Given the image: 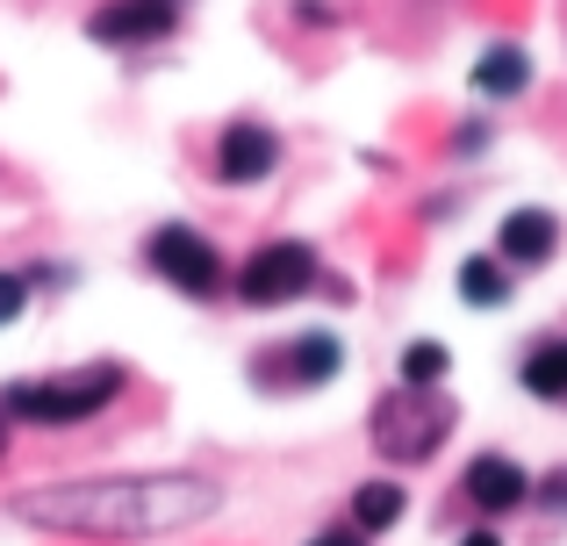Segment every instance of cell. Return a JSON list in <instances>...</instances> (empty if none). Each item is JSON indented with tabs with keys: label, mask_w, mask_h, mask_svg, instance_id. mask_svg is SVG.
Returning <instances> with one entry per match:
<instances>
[{
	"label": "cell",
	"mask_w": 567,
	"mask_h": 546,
	"mask_svg": "<svg viewBox=\"0 0 567 546\" xmlns=\"http://www.w3.org/2000/svg\"><path fill=\"white\" fill-rule=\"evenodd\" d=\"M460 546H503V539H496V533H467Z\"/></svg>",
	"instance_id": "19"
},
{
	"label": "cell",
	"mask_w": 567,
	"mask_h": 546,
	"mask_svg": "<svg viewBox=\"0 0 567 546\" xmlns=\"http://www.w3.org/2000/svg\"><path fill=\"white\" fill-rule=\"evenodd\" d=\"M525 86H532V58L517 51V43H488V51L474 58V94L511 101V94H525Z\"/></svg>",
	"instance_id": "10"
},
{
	"label": "cell",
	"mask_w": 567,
	"mask_h": 546,
	"mask_svg": "<svg viewBox=\"0 0 567 546\" xmlns=\"http://www.w3.org/2000/svg\"><path fill=\"white\" fill-rule=\"evenodd\" d=\"M402 504H410L402 482H367V490H352V525H360V533H388V525L402 518Z\"/></svg>",
	"instance_id": "13"
},
{
	"label": "cell",
	"mask_w": 567,
	"mask_h": 546,
	"mask_svg": "<svg viewBox=\"0 0 567 546\" xmlns=\"http://www.w3.org/2000/svg\"><path fill=\"white\" fill-rule=\"evenodd\" d=\"M0 461H8V410H0Z\"/></svg>",
	"instance_id": "20"
},
{
	"label": "cell",
	"mask_w": 567,
	"mask_h": 546,
	"mask_svg": "<svg viewBox=\"0 0 567 546\" xmlns=\"http://www.w3.org/2000/svg\"><path fill=\"white\" fill-rule=\"evenodd\" d=\"M274 166H280V137L266 123H230L216 137V181L251 187V181H266Z\"/></svg>",
	"instance_id": "6"
},
{
	"label": "cell",
	"mask_w": 567,
	"mask_h": 546,
	"mask_svg": "<svg viewBox=\"0 0 567 546\" xmlns=\"http://www.w3.org/2000/svg\"><path fill=\"white\" fill-rule=\"evenodd\" d=\"M280 367H288L295 389H317V381H331L338 367H346V346H338L331 331H302L288 352H280Z\"/></svg>",
	"instance_id": "11"
},
{
	"label": "cell",
	"mask_w": 567,
	"mask_h": 546,
	"mask_svg": "<svg viewBox=\"0 0 567 546\" xmlns=\"http://www.w3.org/2000/svg\"><path fill=\"white\" fill-rule=\"evenodd\" d=\"M445 367H453V352H445L439 338H416V346L402 352V389H439Z\"/></svg>",
	"instance_id": "15"
},
{
	"label": "cell",
	"mask_w": 567,
	"mask_h": 546,
	"mask_svg": "<svg viewBox=\"0 0 567 546\" xmlns=\"http://www.w3.org/2000/svg\"><path fill=\"white\" fill-rule=\"evenodd\" d=\"M86 29H94V43H158L173 37V0H109Z\"/></svg>",
	"instance_id": "7"
},
{
	"label": "cell",
	"mask_w": 567,
	"mask_h": 546,
	"mask_svg": "<svg viewBox=\"0 0 567 546\" xmlns=\"http://www.w3.org/2000/svg\"><path fill=\"white\" fill-rule=\"evenodd\" d=\"M546 504H567V475H554V482H546Z\"/></svg>",
	"instance_id": "18"
},
{
	"label": "cell",
	"mask_w": 567,
	"mask_h": 546,
	"mask_svg": "<svg viewBox=\"0 0 567 546\" xmlns=\"http://www.w3.org/2000/svg\"><path fill=\"white\" fill-rule=\"evenodd\" d=\"M144 259H152V274L158 280H173L181 295H194V302H208V295H223V253L202 238V230H187V224H166V230H152V245H144Z\"/></svg>",
	"instance_id": "5"
},
{
	"label": "cell",
	"mask_w": 567,
	"mask_h": 546,
	"mask_svg": "<svg viewBox=\"0 0 567 546\" xmlns=\"http://www.w3.org/2000/svg\"><path fill=\"white\" fill-rule=\"evenodd\" d=\"M123 367L115 360H94V367H72V374H51V381H14L0 395V410L22 424H86L123 395Z\"/></svg>",
	"instance_id": "2"
},
{
	"label": "cell",
	"mask_w": 567,
	"mask_h": 546,
	"mask_svg": "<svg viewBox=\"0 0 567 546\" xmlns=\"http://www.w3.org/2000/svg\"><path fill=\"white\" fill-rule=\"evenodd\" d=\"M453 432V403H439L431 389H395L374 403V446L388 461H431Z\"/></svg>",
	"instance_id": "3"
},
{
	"label": "cell",
	"mask_w": 567,
	"mask_h": 546,
	"mask_svg": "<svg viewBox=\"0 0 567 546\" xmlns=\"http://www.w3.org/2000/svg\"><path fill=\"white\" fill-rule=\"evenodd\" d=\"M223 490L208 475H94V482H43L14 496V518L65 539H166L216 518Z\"/></svg>",
	"instance_id": "1"
},
{
	"label": "cell",
	"mask_w": 567,
	"mask_h": 546,
	"mask_svg": "<svg viewBox=\"0 0 567 546\" xmlns=\"http://www.w3.org/2000/svg\"><path fill=\"white\" fill-rule=\"evenodd\" d=\"M460 295H467L474 309H496V302H511V274H503V259L474 253L467 267H460Z\"/></svg>",
	"instance_id": "14"
},
{
	"label": "cell",
	"mask_w": 567,
	"mask_h": 546,
	"mask_svg": "<svg viewBox=\"0 0 567 546\" xmlns=\"http://www.w3.org/2000/svg\"><path fill=\"white\" fill-rule=\"evenodd\" d=\"M467 496H474V511L503 518V511H517L532 496V475L517 461H503V453H482V461H467Z\"/></svg>",
	"instance_id": "8"
},
{
	"label": "cell",
	"mask_w": 567,
	"mask_h": 546,
	"mask_svg": "<svg viewBox=\"0 0 567 546\" xmlns=\"http://www.w3.org/2000/svg\"><path fill=\"white\" fill-rule=\"evenodd\" d=\"M309 288H317V253H309L302 238H274L237 267V295H245L251 309L295 302V295H309Z\"/></svg>",
	"instance_id": "4"
},
{
	"label": "cell",
	"mask_w": 567,
	"mask_h": 546,
	"mask_svg": "<svg viewBox=\"0 0 567 546\" xmlns=\"http://www.w3.org/2000/svg\"><path fill=\"white\" fill-rule=\"evenodd\" d=\"M554 245H560V224L546 209H511V216H503V230H496V253L511 259V267H546Z\"/></svg>",
	"instance_id": "9"
},
{
	"label": "cell",
	"mask_w": 567,
	"mask_h": 546,
	"mask_svg": "<svg viewBox=\"0 0 567 546\" xmlns=\"http://www.w3.org/2000/svg\"><path fill=\"white\" fill-rule=\"evenodd\" d=\"M525 389L546 395V403H567V338H546V346L525 352Z\"/></svg>",
	"instance_id": "12"
},
{
	"label": "cell",
	"mask_w": 567,
	"mask_h": 546,
	"mask_svg": "<svg viewBox=\"0 0 567 546\" xmlns=\"http://www.w3.org/2000/svg\"><path fill=\"white\" fill-rule=\"evenodd\" d=\"M309 546H360V533H317Z\"/></svg>",
	"instance_id": "17"
},
{
	"label": "cell",
	"mask_w": 567,
	"mask_h": 546,
	"mask_svg": "<svg viewBox=\"0 0 567 546\" xmlns=\"http://www.w3.org/2000/svg\"><path fill=\"white\" fill-rule=\"evenodd\" d=\"M22 309H29V280L22 274H0V331H8Z\"/></svg>",
	"instance_id": "16"
}]
</instances>
